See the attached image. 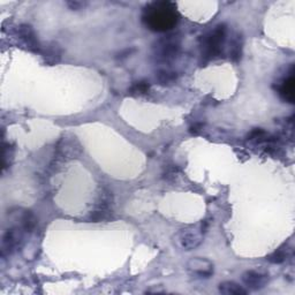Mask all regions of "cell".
<instances>
[{
  "label": "cell",
  "mask_w": 295,
  "mask_h": 295,
  "mask_svg": "<svg viewBox=\"0 0 295 295\" xmlns=\"http://www.w3.org/2000/svg\"><path fill=\"white\" fill-rule=\"evenodd\" d=\"M142 20L152 32H167L179 21L177 6L170 2L151 3L144 8Z\"/></svg>",
  "instance_id": "1"
},
{
  "label": "cell",
  "mask_w": 295,
  "mask_h": 295,
  "mask_svg": "<svg viewBox=\"0 0 295 295\" xmlns=\"http://www.w3.org/2000/svg\"><path fill=\"white\" fill-rule=\"evenodd\" d=\"M227 28L225 24H218L202 38V56L205 60L218 57L223 51V45L226 39Z\"/></svg>",
  "instance_id": "2"
},
{
  "label": "cell",
  "mask_w": 295,
  "mask_h": 295,
  "mask_svg": "<svg viewBox=\"0 0 295 295\" xmlns=\"http://www.w3.org/2000/svg\"><path fill=\"white\" fill-rule=\"evenodd\" d=\"M204 230V223L200 225L181 228L177 234H174L173 244L182 250L196 249L203 242Z\"/></svg>",
  "instance_id": "3"
},
{
  "label": "cell",
  "mask_w": 295,
  "mask_h": 295,
  "mask_svg": "<svg viewBox=\"0 0 295 295\" xmlns=\"http://www.w3.org/2000/svg\"><path fill=\"white\" fill-rule=\"evenodd\" d=\"M180 51V41L174 36H169L160 39L155 46V55L162 61L174 59Z\"/></svg>",
  "instance_id": "4"
},
{
  "label": "cell",
  "mask_w": 295,
  "mask_h": 295,
  "mask_svg": "<svg viewBox=\"0 0 295 295\" xmlns=\"http://www.w3.org/2000/svg\"><path fill=\"white\" fill-rule=\"evenodd\" d=\"M187 270L193 276H197L200 278H209L213 275V264L206 258L195 257L188 261Z\"/></svg>",
  "instance_id": "5"
},
{
  "label": "cell",
  "mask_w": 295,
  "mask_h": 295,
  "mask_svg": "<svg viewBox=\"0 0 295 295\" xmlns=\"http://www.w3.org/2000/svg\"><path fill=\"white\" fill-rule=\"evenodd\" d=\"M242 281L252 289H261L269 283V275L258 270H249L242 276Z\"/></svg>",
  "instance_id": "6"
},
{
  "label": "cell",
  "mask_w": 295,
  "mask_h": 295,
  "mask_svg": "<svg viewBox=\"0 0 295 295\" xmlns=\"http://www.w3.org/2000/svg\"><path fill=\"white\" fill-rule=\"evenodd\" d=\"M22 234L19 228H11L8 230L3 237V255H10L16 249L21 242Z\"/></svg>",
  "instance_id": "7"
},
{
  "label": "cell",
  "mask_w": 295,
  "mask_h": 295,
  "mask_svg": "<svg viewBox=\"0 0 295 295\" xmlns=\"http://www.w3.org/2000/svg\"><path fill=\"white\" fill-rule=\"evenodd\" d=\"M19 36L21 38V41L23 42L25 45H27L30 50L33 51H37L39 48V43L37 41L36 35H35V32L33 28L30 27L28 24H22L19 27Z\"/></svg>",
  "instance_id": "8"
},
{
  "label": "cell",
  "mask_w": 295,
  "mask_h": 295,
  "mask_svg": "<svg viewBox=\"0 0 295 295\" xmlns=\"http://www.w3.org/2000/svg\"><path fill=\"white\" fill-rule=\"evenodd\" d=\"M294 77L293 75H290L289 77L285 78V80L281 82V85L279 86V95L281 96V98L288 103H294Z\"/></svg>",
  "instance_id": "9"
},
{
  "label": "cell",
  "mask_w": 295,
  "mask_h": 295,
  "mask_svg": "<svg viewBox=\"0 0 295 295\" xmlns=\"http://www.w3.org/2000/svg\"><path fill=\"white\" fill-rule=\"evenodd\" d=\"M219 292L225 295H246V290L242 286L237 285L234 281H224L219 285Z\"/></svg>",
  "instance_id": "10"
},
{
  "label": "cell",
  "mask_w": 295,
  "mask_h": 295,
  "mask_svg": "<svg viewBox=\"0 0 295 295\" xmlns=\"http://www.w3.org/2000/svg\"><path fill=\"white\" fill-rule=\"evenodd\" d=\"M156 78L162 86H170V85H173V83L177 81L178 75H177V73L171 72V70L163 69L157 73Z\"/></svg>",
  "instance_id": "11"
},
{
  "label": "cell",
  "mask_w": 295,
  "mask_h": 295,
  "mask_svg": "<svg viewBox=\"0 0 295 295\" xmlns=\"http://www.w3.org/2000/svg\"><path fill=\"white\" fill-rule=\"evenodd\" d=\"M44 57H45L46 63H48V64L53 65L56 63H58V61L60 60V57H61V50H60L58 44H52V45L48 46L47 50L45 51V55H44Z\"/></svg>",
  "instance_id": "12"
},
{
  "label": "cell",
  "mask_w": 295,
  "mask_h": 295,
  "mask_svg": "<svg viewBox=\"0 0 295 295\" xmlns=\"http://www.w3.org/2000/svg\"><path fill=\"white\" fill-rule=\"evenodd\" d=\"M241 55H242V37L240 35H237L231 43L230 57L234 63H237V61L241 59Z\"/></svg>",
  "instance_id": "13"
},
{
  "label": "cell",
  "mask_w": 295,
  "mask_h": 295,
  "mask_svg": "<svg viewBox=\"0 0 295 295\" xmlns=\"http://www.w3.org/2000/svg\"><path fill=\"white\" fill-rule=\"evenodd\" d=\"M150 89V85L145 81H141V82H136L135 85L130 88L129 92L133 95H144Z\"/></svg>",
  "instance_id": "14"
},
{
  "label": "cell",
  "mask_w": 295,
  "mask_h": 295,
  "mask_svg": "<svg viewBox=\"0 0 295 295\" xmlns=\"http://www.w3.org/2000/svg\"><path fill=\"white\" fill-rule=\"evenodd\" d=\"M286 257H287V254L285 253V250H283V248H280L278 250H276L275 253H272L271 255H269L266 259L270 263L281 264V263L285 262Z\"/></svg>",
  "instance_id": "15"
},
{
  "label": "cell",
  "mask_w": 295,
  "mask_h": 295,
  "mask_svg": "<svg viewBox=\"0 0 295 295\" xmlns=\"http://www.w3.org/2000/svg\"><path fill=\"white\" fill-rule=\"evenodd\" d=\"M67 5H68V7L70 8V10L78 11V10H81L82 7H85L86 4L82 3V2H68Z\"/></svg>",
  "instance_id": "16"
},
{
  "label": "cell",
  "mask_w": 295,
  "mask_h": 295,
  "mask_svg": "<svg viewBox=\"0 0 295 295\" xmlns=\"http://www.w3.org/2000/svg\"><path fill=\"white\" fill-rule=\"evenodd\" d=\"M200 128H201V125H196V126H193L192 128H191V131L192 133H194V134H197L199 133V130H200Z\"/></svg>",
  "instance_id": "17"
}]
</instances>
